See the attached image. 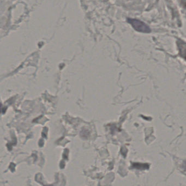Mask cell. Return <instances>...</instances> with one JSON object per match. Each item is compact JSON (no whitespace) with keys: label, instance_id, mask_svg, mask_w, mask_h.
Instances as JSON below:
<instances>
[{"label":"cell","instance_id":"1","mask_svg":"<svg viewBox=\"0 0 186 186\" xmlns=\"http://www.w3.org/2000/svg\"><path fill=\"white\" fill-rule=\"evenodd\" d=\"M127 21L138 32L146 33H150L151 32L150 27L146 25L145 22H142L139 20L129 18L127 19Z\"/></svg>","mask_w":186,"mask_h":186},{"label":"cell","instance_id":"2","mask_svg":"<svg viewBox=\"0 0 186 186\" xmlns=\"http://www.w3.org/2000/svg\"><path fill=\"white\" fill-rule=\"evenodd\" d=\"M178 45L181 56L186 60V43L182 41H178Z\"/></svg>","mask_w":186,"mask_h":186},{"label":"cell","instance_id":"3","mask_svg":"<svg viewBox=\"0 0 186 186\" xmlns=\"http://www.w3.org/2000/svg\"><path fill=\"white\" fill-rule=\"evenodd\" d=\"M182 2L183 3V6H185L186 7V0H182Z\"/></svg>","mask_w":186,"mask_h":186}]
</instances>
